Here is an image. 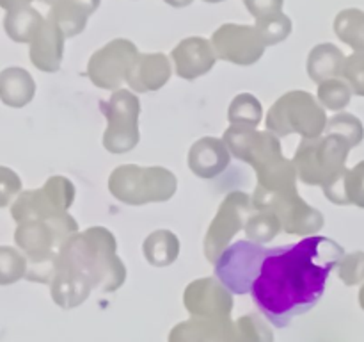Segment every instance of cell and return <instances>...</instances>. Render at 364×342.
<instances>
[{"label":"cell","mask_w":364,"mask_h":342,"mask_svg":"<svg viewBox=\"0 0 364 342\" xmlns=\"http://www.w3.org/2000/svg\"><path fill=\"white\" fill-rule=\"evenodd\" d=\"M167 2L174 4V6H181V4H188L191 0H167Z\"/></svg>","instance_id":"cell-8"},{"label":"cell","mask_w":364,"mask_h":342,"mask_svg":"<svg viewBox=\"0 0 364 342\" xmlns=\"http://www.w3.org/2000/svg\"><path fill=\"white\" fill-rule=\"evenodd\" d=\"M39 24H41L39 14L36 11L27 9V7H18V9L9 11V14L4 20V27L14 41H27Z\"/></svg>","instance_id":"cell-3"},{"label":"cell","mask_w":364,"mask_h":342,"mask_svg":"<svg viewBox=\"0 0 364 342\" xmlns=\"http://www.w3.org/2000/svg\"><path fill=\"white\" fill-rule=\"evenodd\" d=\"M20 189V180L7 167H0V207L7 205L14 192Z\"/></svg>","instance_id":"cell-6"},{"label":"cell","mask_w":364,"mask_h":342,"mask_svg":"<svg viewBox=\"0 0 364 342\" xmlns=\"http://www.w3.org/2000/svg\"><path fill=\"white\" fill-rule=\"evenodd\" d=\"M31 81L23 70L9 68L0 73V98L7 105H23L31 98Z\"/></svg>","instance_id":"cell-2"},{"label":"cell","mask_w":364,"mask_h":342,"mask_svg":"<svg viewBox=\"0 0 364 342\" xmlns=\"http://www.w3.org/2000/svg\"><path fill=\"white\" fill-rule=\"evenodd\" d=\"M25 262L13 248H0V285H9L23 276Z\"/></svg>","instance_id":"cell-5"},{"label":"cell","mask_w":364,"mask_h":342,"mask_svg":"<svg viewBox=\"0 0 364 342\" xmlns=\"http://www.w3.org/2000/svg\"><path fill=\"white\" fill-rule=\"evenodd\" d=\"M31 2V0H0V7H4V9L7 11H13V9H18V7H21V4H27Z\"/></svg>","instance_id":"cell-7"},{"label":"cell","mask_w":364,"mask_h":342,"mask_svg":"<svg viewBox=\"0 0 364 342\" xmlns=\"http://www.w3.org/2000/svg\"><path fill=\"white\" fill-rule=\"evenodd\" d=\"M338 34L352 41L350 45L364 48V13L361 11H345L338 18Z\"/></svg>","instance_id":"cell-4"},{"label":"cell","mask_w":364,"mask_h":342,"mask_svg":"<svg viewBox=\"0 0 364 342\" xmlns=\"http://www.w3.org/2000/svg\"><path fill=\"white\" fill-rule=\"evenodd\" d=\"M343 256V248L322 235L276 248L237 241L219 256L215 276L233 294H251L274 326L287 328L320 301Z\"/></svg>","instance_id":"cell-1"}]
</instances>
